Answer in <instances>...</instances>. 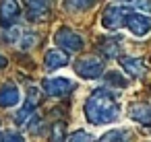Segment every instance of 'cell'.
I'll list each match as a JSON object with an SVG mask.
<instances>
[{"instance_id":"21","label":"cell","mask_w":151,"mask_h":142,"mask_svg":"<svg viewBox=\"0 0 151 142\" xmlns=\"http://www.w3.org/2000/svg\"><path fill=\"white\" fill-rule=\"evenodd\" d=\"M50 142H64V126L60 121L50 128Z\"/></svg>"},{"instance_id":"19","label":"cell","mask_w":151,"mask_h":142,"mask_svg":"<svg viewBox=\"0 0 151 142\" xmlns=\"http://www.w3.org/2000/svg\"><path fill=\"white\" fill-rule=\"evenodd\" d=\"M66 142H95V138H93V134H89L85 130H75L66 138Z\"/></svg>"},{"instance_id":"22","label":"cell","mask_w":151,"mask_h":142,"mask_svg":"<svg viewBox=\"0 0 151 142\" xmlns=\"http://www.w3.org/2000/svg\"><path fill=\"white\" fill-rule=\"evenodd\" d=\"M2 142H25V140H23V136L19 132H6L4 138H2Z\"/></svg>"},{"instance_id":"12","label":"cell","mask_w":151,"mask_h":142,"mask_svg":"<svg viewBox=\"0 0 151 142\" xmlns=\"http://www.w3.org/2000/svg\"><path fill=\"white\" fill-rule=\"evenodd\" d=\"M48 15H50V11H48V2L46 0H31L29 2V21H33V23H42V21H46L48 19Z\"/></svg>"},{"instance_id":"6","label":"cell","mask_w":151,"mask_h":142,"mask_svg":"<svg viewBox=\"0 0 151 142\" xmlns=\"http://www.w3.org/2000/svg\"><path fill=\"white\" fill-rule=\"evenodd\" d=\"M124 25L134 37H145L147 33H151V17L143 13H128Z\"/></svg>"},{"instance_id":"25","label":"cell","mask_w":151,"mask_h":142,"mask_svg":"<svg viewBox=\"0 0 151 142\" xmlns=\"http://www.w3.org/2000/svg\"><path fill=\"white\" fill-rule=\"evenodd\" d=\"M120 2H130V0H120Z\"/></svg>"},{"instance_id":"4","label":"cell","mask_w":151,"mask_h":142,"mask_svg":"<svg viewBox=\"0 0 151 142\" xmlns=\"http://www.w3.org/2000/svg\"><path fill=\"white\" fill-rule=\"evenodd\" d=\"M128 9L126 6H120V4H114V6H108L101 15V27L108 29V31H116L124 25L126 17H128Z\"/></svg>"},{"instance_id":"1","label":"cell","mask_w":151,"mask_h":142,"mask_svg":"<svg viewBox=\"0 0 151 142\" xmlns=\"http://www.w3.org/2000/svg\"><path fill=\"white\" fill-rule=\"evenodd\" d=\"M85 117L91 126H108L120 117V107L114 93L108 89H97L85 101Z\"/></svg>"},{"instance_id":"11","label":"cell","mask_w":151,"mask_h":142,"mask_svg":"<svg viewBox=\"0 0 151 142\" xmlns=\"http://www.w3.org/2000/svg\"><path fill=\"white\" fill-rule=\"evenodd\" d=\"M68 64V56H66V52H62V50H50L46 56H44V66H46V70H58V68H62V66H66Z\"/></svg>"},{"instance_id":"2","label":"cell","mask_w":151,"mask_h":142,"mask_svg":"<svg viewBox=\"0 0 151 142\" xmlns=\"http://www.w3.org/2000/svg\"><path fill=\"white\" fill-rule=\"evenodd\" d=\"M77 87V82L68 76H50L42 80V89L48 97H64L68 93H73Z\"/></svg>"},{"instance_id":"10","label":"cell","mask_w":151,"mask_h":142,"mask_svg":"<svg viewBox=\"0 0 151 142\" xmlns=\"http://www.w3.org/2000/svg\"><path fill=\"white\" fill-rule=\"evenodd\" d=\"M128 117L147 126L151 124V103H132L128 105Z\"/></svg>"},{"instance_id":"17","label":"cell","mask_w":151,"mask_h":142,"mask_svg":"<svg viewBox=\"0 0 151 142\" xmlns=\"http://www.w3.org/2000/svg\"><path fill=\"white\" fill-rule=\"evenodd\" d=\"M21 37H23V31H21L19 27H15V25H9V27L4 29V33H2V39H4L6 43H11V45L19 43Z\"/></svg>"},{"instance_id":"8","label":"cell","mask_w":151,"mask_h":142,"mask_svg":"<svg viewBox=\"0 0 151 142\" xmlns=\"http://www.w3.org/2000/svg\"><path fill=\"white\" fill-rule=\"evenodd\" d=\"M21 15V6L17 0H0V25H13Z\"/></svg>"},{"instance_id":"18","label":"cell","mask_w":151,"mask_h":142,"mask_svg":"<svg viewBox=\"0 0 151 142\" xmlns=\"http://www.w3.org/2000/svg\"><path fill=\"white\" fill-rule=\"evenodd\" d=\"M37 33H33V31H23V37H21V41H19V45H21V50H31L35 43H37Z\"/></svg>"},{"instance_id":"14","label":"cell","mask_w":151,"mask_h":142,"mask_svg":"<svg viewBox=\"0 0 151 142\" xmlns=\"http://www.w3.org/2000/svg\"><path fill=\"white\" fill-rule=\"evenodd\" d=\"M122 68L128 76H141L145 70V64L139 58H122Z\"/></svg>"},{"instance_id":"16","label":"cell","mask_w":151,"mask_h":142,"mask_svg":"<svg viewBox=\"0 0 151 142\" xmlns=\"http://www.w3.org/2000/svg\"><path fill=\"white\" fill-rule=\"evenodd\" d=\"M95 4V0H64V9L68 13H85Z\"/></svg>"},{"instance_id":"26","label":"cell","mask_w":151,"mask_h":142,"mask_svg":"<svg viewBox=\"0 0 151 142\" xmlns=\"http://www.w3.org/2000/svg\"><path fill=\"white\" fill-rule=\"evenodd\" d=\"M25 2H31V0H25Z\"/></svg>"},{"instance_id":"7","label":"cell","mask_w":151,"mask_h":142,"mask_svg":"<svg viewBox=\"0 0 151 142\" xmlns=\"http://www.w3.org/2000/svg\"><path fill=\"white\" fill-rule=\"evenodd\" d=\"M40 101H42V95H40V91L35 89V87H29V93H27V101H25V105L19 109V113L15 115V121L17 124H23L29 115H33V109L40 105Z\"/></svg>"},{"instance_id":"27","label":"cell","mask_w":151,"mask_h":142,"mask_svg":"<svg viewBox=\"0 0 151 142\" xmlns=\"http://www.w3.org/2000/svg\"><path fill=\"white\" fill-rule=\"evenodd\" d=\"M46 2H50V0H46Z\"/></svg>"},{"instance_id":"24","label":"cell","mask_w":151,"mask_h":142,"mask_svg":"<svg viewBox=\"0 0 151 142\" xmlns=\"http://www.w3.org/2000/svg\"><path fill=\"white\" fill-rule=\"evenodd\" d=\"M4 66H6V58H4V56H0V70H2Z\"/></svg>"},{"instance_id":"23","label":"cell","mask_w":151,"mask_h":142,"mask_svg":"<svg viewBox=\"0 0 151 142\" xmlns=\"http://www.w3.org/2000/svg\"><path fill=\"white\" fill-rule=\"evenodd\" d=\"M137 6L147 11V13H151V0H137Z\"/></svg>"},{"instance_id":"9","label":"cell","mask_w":151,"mask_h":142,"mask_svg":"<svg viewBox=\"0 0 151 142\" xmlns=\"http://www.w3.org/2000/svg\"><path fill=\"white\" fill-rule=\"evenodd\" d=\"M21 103V91L15 82H4L0 87V107H17Z\"/></svg>"},{"instance_id":"15","label":"cell","mask_w":151,"mask_h":142,"mask_svg":"<svg viewBox=\"0 0 151 142\" xmlns=\"http://www.w3.org/2000/svg\"><path fill=\"white\" fill-rule=\"evenodd\" d=\"M99 43H101V45H99V52H101L108 60H114V58L120 56V43H118V41H114V39H101Z\"/></svg>"},{"instance_id":"13","label":"cell","mask_w":151,"mask_h":142,"mask_svg":"<svg viewBox=\"0 0 151 142\" xmlns=\"http://www.w3.org/2000/svg\"><path fill=\"white\" fill-rule=\"evenodd\" d=\"M130 138H132V134H130V130H122V128H114V130H110V132H106L101 138H99V142H130Z\"/></svg>"},{"instance_id":"3","label":"cell","mask_w":151,"mask_h":142,"mask_svg":"<svg viewBox=\"0 0 151 142\" xmlns=\"http://www.w3.org/2000/svg\"><path fill=\"white\" fill-rule=\"evenodd\" d=\"M75 70L81 78L85 80H93V78H99L104 74V62L97 58V56H85L81 60H77L75 64Z\"/></svg>"},{"instance_id":"5","label":"cell","mask_w":151,"mask_h":142,"mask_svg":"<svg viewBox=\"0 0 151 142\" xmlns=\"http://www.w3.org/2000/svg\"><path fill=\"white\" fill-rule=\"evenodd\" d=\"M54 41H56V45H60L64 52H79V50H83V45H85L83 37H81L77 31L68 29V27H60V29L56 31V35H54Z\"/></svg>"},{"instance_id":"20","label":"cell","mask_w":151,"mask_h":142,"mask_svg":"<svg viewBox=\"0 0 151 142\" xmlns=\"http://www.w3.org/2000/svg\"><path fill=\"white\" fill-rule=\"evenodd\" d=\"M106 82H108V84H114V87H120V89H124V87L128 84V80H126L120 72H108V74H106Z\"/></svg>"}]
</instances>
